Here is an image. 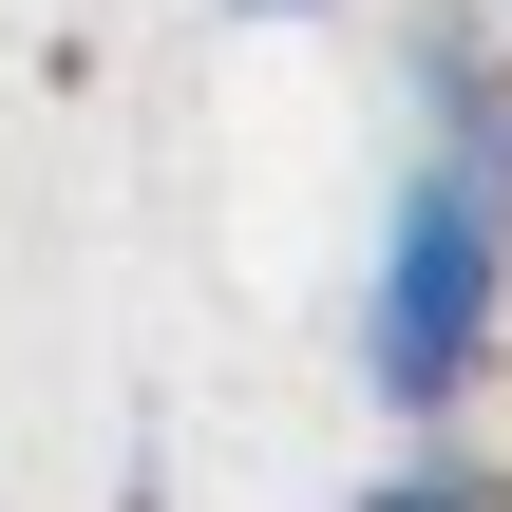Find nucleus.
<instances>
[{
    "label": "nucleus",
    "mask_w": 512,
    "mask_h": 512,
    "mask_svg": "<svg viewBox=\"0 0 512 512\" xmlns=\"http://www.w3.org/2000/svg\"><path fill=\"white\" fill-rule=\"evenodd\" d=\"M494 323H512V171L456 133V152H418L399 209H380V266H361V380H380L399 418H456L475 361H494Z\"/></svg>",
    "instance_id": "obj_1"
},
{
    "label": "nucleus",
    "mask_w": 512,
    "mask_h": 512,
    "mask_svg": "<svg viewBox=\"0 0 512 512\" xmlns=\"http://www.w3.org/2000/svg\"><path fill=\"white\" fill-rule=\"evenodd\" d=\"M361 512H475V494H456V475H380Z\"/></svg>",
    "instance_id": "obj_2"
},
{
    "label": "nucleus",
    "mask_w": 512,
    "mask_h": 512,
    "mask_svg": "<svg viewBox=\"0 0 512 512\" xmlns=\"http://www.w3.org/2000/svg\"><path fill=\"white\" fill-rule=\"evenodd\" d=\"M266 19H304V0H266Z\"/></svg>",
    "instance_id": "obj_3"
}]
</instances>
